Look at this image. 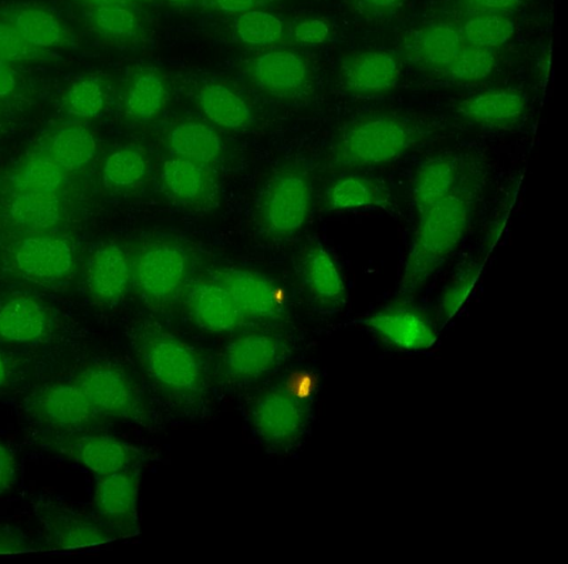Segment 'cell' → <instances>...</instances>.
Here are the masks:
<instances>
[{
	"mask_svg": "<svg viewBox=\"0 0 568 564\" xmlns=\"http://www.w3.org/2000/svg\"><path fill=\"white\" fill-rule=\"evenodd\" d=\"M354 7L362 13L383 18L397 12L406 0H352Z\"/></svg>",
	"mask_w": 568,
	"mask_h": 564,
	"instance_id": "cell-47",
	"label": "cell"
},
{
	"mask_svg": "<svg viewBox=\"0 0 568 564\" xmlns=\"http://www.w3.org/2000/svg\"><path fill=\"white\" fill-rule=\"evenodd\" d=\"M69 379L105 419H119L149 426L151 410L132 375L110 360H91L78 366Z\"/></svg>",
	"mask_w": 568,
	"mask_h": 564,
	"instance_id": "cell-4",
	"label": "cell"
},
{
	"mask_svg": "<svg viewBox=\"0 0 568 564\" xmlns=\"http://www.w3.org/2000/svg\"><path fill=\"white\" fill-rule=\"evenodd\" d=\"M140 466L97 476L91 507L94 516L116 538L139 532Z\"/></svg>",
	"mask_w": 568,
	"mask_h": 564,
	"instance_id": "cell-12",
	"label": "cell"
},
{
	"mask_svg": "<svg viewBox=\"0 0 568 564\" xmlns=\"http://www.w3.org/2000/svg\"><path fill=\"white\" fill-rule=\"evenodd\" d=\"M91 20L101 34L113 39H129L139 31L136 16L125 6H98Z\"/></svg>",
	"mask_w": 568,
	"mask_h": 564,
	"instance_id": "cell-39",
	"label": "cell"
},
{
	"mask_svg": "<svg viewBox=\"0 0 568 564\" xmlns=\"http://www.w3.org/2000/svg\"><path fill=\"white\" fill-rule=\"evenodd\" d=\"M231 294L248 322H274L283 318L284 308L276 286L260 273L230 268L214 278Z\"/></svg>",
	"mask_w": 568,
	"mask_h": 564,
	"instance_id": "cell-15",
	"label": "cell"
},
{
	"mask_svg": "<svg viewBox=\"0 0 568 564\" xmlns=\"http://www.w3.org/2000/svg\"><path fill=\"white\" fill-rule=\"evenodd\" d=\"M467 14L499 13L509 16L524 0H456Z\"/></svg>",
	"mask_w": 568,
	"mask_h": 564,
	"instance_id": "cell-44",
	"label": "cell"
},
{
	"mask_svg": "<svg viewBox=\"0 0 568 564\" xmlns=\"http://www.w3.org/2000/svg\"><path fill=\"white\" fill-rule=\"evenodd\" d=\"M287 355L288 344L281 335L271 332L244 333L223 348L219 373L229 384H251L274 372Z\"/></svg>",
	"mask_w": 568,
	"mask_h": 564,
	"instance_id": "cell-11",
	"label": "cell"
},
{
	"mask_svg": "<svg viewBox=\"0 0 568 564\" xmlns=\"http://www.w3.org/2000/svg\"><path fill=\"white\" fill-rule=\"evenodd\" d=\"M166 100L162 78L152 71L140 73L124 98L125 114L135 121H150L159 115Z\"/></svg>",
	"mask_w": 568,
	"mask_h": 564,
	"instance_id": "cell-32",
	"label": "cell"
},
{
	"mask_svg": "<svg viewBox=\"0 0 568 564\" xmlns=\"http://www.w3.org/2000/svg\"><path fill=\"white\" fill-rule=\"evenodd\" d=\"M470 175L469 164L456 153L426 159L412 177L409 195L417 214L452 193Z\"/></svg>",
	"mask_w": 568,
	"mask_h": 564,
	"instance_id": "cell-18",
	"label": "cell"
},
{
	"mask_svg": "<svg viewBox=\"0 0 568 564\" xmlns=\"http://www.w3.org/2000/svg\"><path fill=\"white\" fill-rule=\"evenodd\" d=\"M67 173L42 148L19 164L13 184L18 192H55Z\"/></svg>",
	"mask_w": 568,
	"mask_h": 564,
	"instance_id": "cell-33",
	"label": "cell"
},
{
	"mask_svg": "<svg viewBox=\"0 0 568 564\" xmlns=\"http://www.w3.org/2000/svg\"><path fill=\"white\" fill-rule=\"evenodd\" d=\"M21 407L27 419L47 433L100 430L106 421L70 379L34 386Z\"/></svg>",
	"mask_w": 568,
	"mask_h": 564,
	"instance_id": "cell-6",
	"label": "cell"
},
{
	"mask_svg": "<svg viewBox=\"0 0 568 564\" xmlns=\"http://www.w3.org/2000/svg\"><path fill=\"white\" fill-rule=\"evenodd\" d=\"M21 37L36 49L53 48L64 38L63 28L55 16L38 7H19L7 19Z\"/></svg>",
	"mask_w": 568,
	"mask_h": 564,
	"instance_id": "cell-31",
	"label": "cell"
},
{
	"mask_svg": "<svg viewBox=\"0 0 568 564\" xmlns=\"http://www.w3.org/2000/svg\"><path fill=\"white\" fill-rule=\"evenodd\" d=\"M105 103V95L100 82L95 79L84 78L74 81L65 97L68 111L80 118H94L99 115Z\"/></svg>",
	"mask_w": 568,
	"mask_h": 564,
	"instance_id": "cell-40",
	"label": "cell"
},
{
	"mask_svg": "<svg viewBox=\"0 0 568 564\" xmlns=\"http://www.w3.org/2000/svg\"><path fill=\"white\" fill-rule=\"evenodd\" d=\"M390 200V191L385 183L362 173L341 177L326 194L327 205L332 210L386 208Z\"/></svg>",
	"mask_w": 568,
	"mask_h": 564,
	"instance_id": "cell-26",
	"label": "cell"
},
{
	"mask_svg": "<svg viewBox=\"0 0 568 564\" xmlns=\"http://www.w3.org/2000/svg\"><path fill=\"white\" fill-rule=\"evenodd\" d=\"M16 87V74L9 62L0 60V98L10 94Z\"/></svg>",
	"mask_w": 568,
	"mask_h": 564,
	"instance_id": "cell-49",
	"label": "cell"
},
{
	"mask_svg": "<svg viewBox=\"0 0 568 564\" xmlns=\"http://www.w3.org/2000/svg\"><path fill=\"white\" fill-rule=\"evenodd\" d=\"M136 362L156 394L173 411L200 414L210 396L202 355L187 342L155 324L144 323L132 335Z\"/></svg>",
	"mask_w": 568,
	"mask_h": 564,
	"instance_id": "cell-1",
	"label": "cell"
},
{
	"mask_svg": "<svg viewBox=\"0 0 568 564\" xmlns=\"http://www.w3.org/2000/svg\"><path fill=\"white\" fill-rule=\"evenodd\" d=\"M41 443L58 455L82 465L95 477L138 466L142 455L133 444L99 430L42 432Z\"/></svg>",
	"mask_w": 568,
	"mask_h": 564,
	"instance_id": "cell-9",
	"label": "cell"
},
{
	"mask_svg": "<svg viewBox=\"0 0 568 564\" xmlns=\"http://www.w3.org/2000/svg\"><path fill=\"white\" fill-rule=\"evenodd\" d=\"M48 328L43 308L30 298H13L0 306V342L37 343L45 336Z\"/></svg>",
	"mask_w": 568,
	"mask_h": 564,
	"instance_id": "cell-25",
	"label": "cell"
},
{
	"mask_svg": "<svg viewBox=\"0 0 568 564\" xmlns=\"http://www.w3.org/2000/svg\"><path fill=\"white\" fill-rule=\"evenodd\" d=\"M17 482V459L13 451L0 441V496Z\"/></svg>",
	"mask_w": 568,
	"mask_h": 564,
	"instance_id": "cell-45",
	"label": "cell"
},
{
	"mask_svg": "<svg viewBox=\"0 0 568 564\" xmlns=\"http://www.w3.org/2000/svg\"><path fill=\"white\" fill-rule=\"evenodd\" d=\"M239 39L250 46H267L283 36V24L275 16L260 10L239 14L234 23Z\"/></svg>",
	"mask_w": 568,
	"mask_h": 564,
	"instance_id": "cell-38",
	"label": "cell"
},
{
	"mask_svg": "<svg viewBox=\"0 0 568 564\" xmlns=\"http://www.w3.org/2000/svg\"><path fill=\"white\" fill-rule=\"evenodd\" d=\"M527 111L524 93L514 89H493L469 95L457 107V114L474 124L509 129L520 122Z\"/></svg>",
	"mask_w": 568,
	"mask_h": 564,
	"instance_id": "cell-21",
	"label": "cell"
},
{
	"mask_svg": "<svg viewBox=\"0 0 568 564\" xmlns=\"http://www.w3.org/2000/svg\"><path fill=\"white\" fill-rule=\"evenodd\" d=\"M26 360L17 354L0 351V393L8 390L22 372Z\"/></svg>",
	"mask_w": 568,
	"mask_h": 564,
	"instance_id": "cell-46",
	"label": "cell"
},
{
	"mask_svg": "<svg viewBox=\"0 0 568 564\" xmlns=\"http://www.w3.org/2000/svg\"><path fill=\"white\" fill-rule=\"evenodd\" d=\"M148 172L144 154L131 147L112 152L103 165L104 181L118 189H129L142 182Z\"/></svg>",
	"mask_w": 568,
	"mask_h": 564,
	"instance_id": "cell-36",
	"label": "cell"
},
{
	"mask_svg": "<svg viewBox=\"0 0 568 564\" xmlns=\"http://www.w3.org/2000/svg\"><path fill=\"white\" fill-rule=\"evenodd\" d=\"M17 269L28 278L52 281L64 276L72 264L69 244L54 236H30L14 251Z\"/></svg>",
	"mask_w": 568,
	"mask_h": 564,
	"instance_id": "cell-22",
	"label": "cell"
},
{
	"mask_svg": "<svg viewBox=\"0 0 568 564\" xmlns=\"http://www.w3.org/2000/svg\"><path fill=\"white\" fill-rule=\"evenodd\" d=\"M329 36V26L324 19L307 18L294 27V37L297 42L305 46L324 43Z\"/></svg>",
	"mask_w": 568,
	"mask_h": 564,
	"instance_id": "cell-43",
	"label": "cell"
},
{
	"mask_svg": "<svg viewBox=\"0 0 568 564\" xmlns=\"http://www.w3.org/2000/svg\"><path fill=\"white\" fill-rule=\"evenodd\" d=\"M258 0H215L216 6L226 13H243L257 4Z\"/></svg>",
	"mask_w": 568,
	"mask_h": 564,
	"instance_id": "cell-48",
	"label": "cell"
},
{
	"mask_svg": "<svg viewBox=\"0 0 568 564\" xmlns=\"http://www.w3.org/2000/svg\"><path fill=\"white\" fill-rule=\"evenodd\" d=\"M168 147L172 155L210 167L216 163L223 153V143L216 131L212 127L194 120L174 125L168 135Z\"/></svg>",
	"mask_w": 568,
	"mask_h": 564,
	"instance_id": "cell-27",
	"label": "cell"
},
{
	"mask_svg": "<svg viewBox=\"0 0 568 564\" xmlns=\"http://www.w3.org/2000/svg\"><path fill=\"white\" fill-rule=\"evenodd\" d=\"M132 270L125 252L115 244L99 248L90 258L87 282L91 295L101 303H114L126 292Z\"/></svg>",
	"mask_w": 568,
	"mask_h": 564,
	"instance_id": "cell-23",
	"label": "cell"
},
{
	"mask_svg": "<svg viewBox=\"0 0 568 564\" xmlns=\"http://www.w3.org/2000/svg\"><path fill=\"white\" fill-rule=\"evenodd\" d=\"M95 7L98 6H126L129 0H89Z\"/></svg>",
	"mask_w": 568,
	"mask_h": 564,
	"instance_id": "cell-50",
	"label": "cell"
},
{
	"mask_svg": "<svg viewBox=\"0 0 568 564\" xmlns=\"http://www.w3.org/2000/svg\"><path fill=\"white\" fill-rule=\"evenodd\" d=\"M470 174L452 193L418 214L398 283L400 300L420 291L467 234L478 185Z\"/></svg>",
	"mask_w": 568,
	"mask_h": 564,
	"instance_id": "cell-2",
	"label": "cell"
},
{
	"mask_svg": "<svg viewBox=\"0 0 568 564\" xmlns=\"http://www.w3.org/2000/svg\"><path fill=\"white\" fill-rule=\"evenodd\" d=\"M196 98L204 115L220 128L240 131L252 123L248 104L223 84H205L199 90Z\"/></svg>",
	"mask_w": 568,
	"mask_h": 564,
	"instance_id": "cell-28",
	"label": "cell"
},
{
	"mask_svg": "<svg viewBox=\"0 0 568 564\" xmlns=\"http://www.w3.org/2000/svg\"><path fill=\"white\" fill-rule=\"evenodd\" d=\"M160 175L166 193L183 207L207 210L217 202L219 189L210 165L171 155L162 163Z\"/></svg>",
	"mask_w": 568,
	"mask_h": 564,
	"instance_id": "cell-16",
	"label": "cell"
},
{
	"mask_svg": "<svg viewBox=\"0 0 568 564\" xmlns=\"http://www.w3.org/2000/svg\"><path fill=\"white\" fill-rule=\"evenodd\" d=\"M13 223L27 232H43L60 219V203L55 192H18L11 203Z\"/></svg>",
	"mask_w": 568,
	"mask_h": 564,
	"instance_id": "cell-30",
	"label": "cell"
},
{
	"mask_svg": "<svg viewBox=\"0 0 568 564\" xmlns=\"http://www.w3.org/2000/svg\"><path fill=\"white\" fill-rule=\"evenodd\" d=\"M252 77L261 90L278 98L301 94L310 80L305 60L285 49L271 50L257 57L252 66Z\"/></svg>",
	"mask_w": 568,
	"mask_h": 564,
	"instance_id": "cell-20",
	"label": "cell"
},
{
	"mask_svg": "<svg viewBox=\"0 0 568 564\" xmlns=\"http://www.w3.org/2000/svg\"><path fill=\"white\" fill-rule=\"evenodd\" d=\"M400 74L399 59L382 50L351 53L339 68L342 85L358 97H376L389 92L397 85Z\"/></svg>",
	"mask_w": 568,
	"mask_h": 564,
	"instance_id": "cell-14",
	"label": "cell"
},
{
	"mask_svg": "<svg viewBox=\"0 0 568 564\" xmlns=\"http://www.w3.org/2000/svg\"><path fill=\"white\" fill-rule=\"evenodd\" d=\"M42 149L65 171L87 165L94 157L97 144L89 130L81 125H64L54 130Z\"/></svg>",
	"mask_w": 568,
	"mask_h": 564,
	"instance_id": "cell-29",
	"label": "cell"
},
{
	"mask_svg": "<svg viewBox=\"0 0 568 564\" xmlns=\"http://www.w3.org/2000/svg\"><path fill=\"white\" fill-rule=\"evenodd\" d=\"M186 304L194 323L211 333L233 332L248 322L231 294L215 279L194 283L189 290Z\"/></svg>",
	"mask_w": 568,
	"mask_h": 564,
	"instance_id": "cell-19",
	"label": "cell"
},
{
	"mask_svg": "<svg viewBox=\"0 0 568 564\" xmlns=\"http://www.w3.org/2000/svg\"><path fill=\"white\" fill-rule=\"evenodd\" d=\"M174 3H185V2H189L190 0H170Z\"/></svg>",
	"mask_w": 568,
	"mask_h": 564,
	"instance_id": "cell-51",
	"label": "cell"
},
{
	"mask_svg": "<svg viewBox=\"0 0 568 564\" xmlns=\"http://www.w3.org/2000/svg\"><path fill=\"white\" fill-rule=\"evenodd\" d=\"M364 324L374 336L404 351H425L437 340L435 321L424 310L403 301L373 312Z\"/></svg>",
	"mask_w": 568,
	"mask_h": 564,
	"instance_id": "cell-13",
	"label": "cell"
},
{
	"mask_svg": "<svg viewBox=\"0 0 568 564\" xmlns=\"http://www.w3.org/2000/svg\"><path fill=\"white\" fill-rule=\"evenodd\" d=\"M37 51L38 49L31 47L8 20H0V60H23L34 56Z\"/></svg>",
	"mask_w": 568,
	"mask_h": 564,
	"instance_id": "cell-41",
	"label": "cell"
},
{
	"mask_svg": "<svg viewBox=\"0 0 568 564\" xmlns=\"http://www.w3.org/2000/svg\"><path fill=\"white\" fill-rule=\"evenodd\" d=\"M496 66V49L465 43L457 59L443 75L453 82L475 83L489 77Z\"/></svg>",
	"mask_w": 568,
	"mask_h": 564,
	"instance_id": "cell-35",
	"label": "cell"
},
{
	"mask_svg": "<svg viewBox=\"0 0 568 564\" xmlns=\"http://www.w3.org/2000/svg\"><path fill=\"white\" fill-rule=\"evenodd\" d=\"M304 284L313 300L322 306L342 304L346 289L339 269L331 253L321 244H312L301 261Z\"/></svg>",
	"mask_w": 568,
	"mask_h": 564,
	"instance_id": "cell-24",
	"label": "cell"
},
{
	"mask_svg": "<svg viewBox=\"0 0 568 564\" xmlns=\"http://www.w3.org/2000/svg\"><path fill=\"white\" fill-rule=\"evenodd\" d=\"M140 295L156 309L172 304L185 286L189 258L176 243L156 240L143 244L131 265Z\"/></svg>",
	"mask_w": 568,
	"mask_h": 564,
	"instance_id": "cell-8",
	"label": "cell"
},
{
	"mask_svg": "<svg viewBox=\"0 0 568 564\" xmlns=\"http://www.w3.org/2000/svg\"><path fill=\"white\" fill-rule=\"evenodd\" d=\"M481 266L480 261H469L457 271L445 286L438 303L440 325L447 323L464 304L480 274Z\"/></svg>",
	"mask_w": 568,
	"mask_h": 564,
	"instance_id": "cell-37",
	"label": "cell"
},
{
	"mask_svg": "<svg viewBox=\"0 0 568 564\" xmlns=\"http://www.w3.org/2000/svg\"><path fill=\"white\" fill-rule=\"evenodd\" d=\"M427 133L414 120L394 113H374L348 122L332 148V162L342 170L392 163L423 143Z\"/></svg>",
	"mask_w": 568,
	"mask_h": 564,
	"instance_id": "cell-3",
	"label": "cell"
},
{
	"mask_svg": "<svg viewBox=\"0 0 568 564\" xmlns=\"http://www.w3.org/2000/svg\"><path fill=\"white\" fill-rule=\"evenodd\" d=\"M47 551L91 547L116 540L94 514L80 511L49 495L31 503Z\"/></svg>",
	"mask_w": 568,
	"mask_h": 564,
	"instance_id": "cell-10",
	"label": "cell"
},
{
	"mask_svg": "<svg viewBox=\"0 0 568 564\" xmlns=\"http://www.w3.org/2000/svg\"><path fill=\"white\" fill-rule=\"evenodd\" d=\"M306 392L295 391L288 382L265 389L253 397L247 419L263 444L277 452H287L301 442L308 426L311 402L298 396Z\"/></svg>",
	"mask_w": 568,
	"mask_h": 564,
	"instance_id": "cell-5",
	"label": "cell"
},
{
	"mask_svg": "<svg viewBox=\"0 0 568 564\" xmlns=\"http://www.w3.org/2000/svg\"><path fill=\"white\" fill-rule=\"evenodd\" d=\"M465 43L459 27L437 21L410 31L404 39L403 52L416 67L444 74Z\"/></svg>",
	"mask_w": 568,
	"mask_h": 564,
	"instance_id": "cell-17",
	"label": "cell"
},
{
	"mask_svg": "<svg viewBox=\"0 0 568 564\" xmlns=\"http://www.w3.org/2000/svg\"><path fill=\"white\" fill-rule=\"evenodd\" d=\"M459 30L466 43L497 49L513 38L515 23L507 14L479 13L467 16Z\"/></svg>",
	"mask_w": 568,
	"mask_h": 564,
	"instance_id": "cell-34",
	"label": "cell"
},
{
	"mask_svg": "<svg viewBox=\"0 0 568 564\" xmlns=\"http://www.w3.org/2000/svg\"><path fill=\"white\" fill-rule=\"evenodd\" d=\"M312 209V185L307 174L296 168L275 172L265 183L257 200V224L272 238L297 233Z\"/></svg>",
	"mask_w": 568,
	"mask_h": 564,
	"instance_id": "cell-7",
	"label": "cell"
},
{
	"mask_svg": "<svg viewBox=\"0 0 568 564\" xmlns=\"http://www.w3.org/2000/svg\"><path fill=\"white\" fill-rule=\"evenodd\" d=\"M45 547L36 542L20 527L12 524H0V555L21 554L41 551Z\"/></svg>",
	"mask_w": 568,
	"mask_h": 564,
	"instance_id": "cell-42",
	"label": "cell"
}]
</instances>
